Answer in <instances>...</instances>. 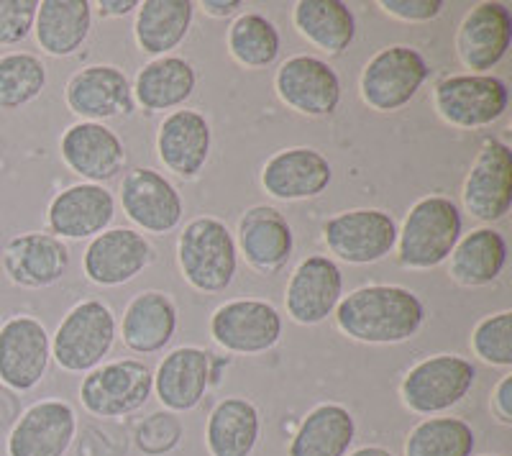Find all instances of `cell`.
<instances>
[{
	"label": "cell",
	"mask_w": 512,
	"mask_h": 456,
	"mask_svg": "<svg viewBox=\"0 0 512 456\" xmlns=\"http://www.w3.org/2000/svg\"><path fill=\"white\" fill-rule=\"evenodd\" d=\"M154 257L152 244L134 228H111L95 236L85 249L82 269L100 287H118L139 277Z\"/></svg>",
	"instance_id": "obj_16"
},
{
	"label": "cell",
	"mask_w": 512,
	"mask_h": 456,
	"mask_svg": "<svg viewBox=\"0 0 512 456\" xmlns=\"http://www.w3.org/2000/svg\"><path fill=\"white\" fill-rule=\"evenodd\" d=\"M510 103L505 80L492 75H451L433 88L438 116L456 129H484L500 121Z\"/></svg>",
	"instance_id": "obj_7"
},
{
	"label": "cell",
	"mask_w": 512,
	"mask_h": 456,
	"mask_svg": "<svg viewBox=\"0 0 512 456\" xmlns=\"http://www.w3.org/2000/svg\"><path fill=\"white\" fill-rule=\"evenodd\" d=\"M134 8H139L136 0H100L98 3V11L103 18L126 16V13H131Z\"/></svg>",
	"instance_id": "obj_45"
},
{
	"label": "cell",
	"mask_w": 512,
	"mask_h": 456,
	"mask_svg": "<svg viewBox=\"0 0 512 456\" xmlns=\"http://www.w3.org/2000/svg\"><path fill=\"white\" fill-rule=\"evenodd\" d=\"M459 239V205L446 195H428L410 208L402 228H397V259L410 269L438 267L451 257Z\"/></svg>",
	"instance_id": "obj_2"
},
{
	"label": "cell",
	"mask_w": 512,
	"mask_h": 456,
	"mask_svg": "<svg viewBox=\"0 0 512 456\" xmlns=\"http://www.w3.org/2000/svg\"><path fill=\"white\" fill-rule=\"evenodd\" d=\"M331 180V162L310 147L282 149L262 167L264 193L277 200L318 198L320 193H326Z\"/></svg>",
	"instance_id": "obj_23"
},
{
	"label": "cell",
	"mask_w": 512,
	"mask_h": 456,
	"mask_svg": "<svg viewBox=\"0 0 512 456\" xmlns=\"http://www.w3.org/2000/svg\"><path fill=\"white\" fill-rule=\"evenodd\" d=\"M336 326L361 344H402L425 321V305L408 287H359L336 305Z\"/></svg>",
	"instance_id": "obj_1"
},
{
	"label": "cell",
	"mask_w": 512,
	"mask_h": 456,
	"mask_svg": "<svg viewBox=\"0 0 512 456\" xmlns=\"http://www.w3.org/2000/svg\"><path fill=\"white\" fill-rule=\"evenodd\" d=\"M116 341V316L103 300H82L62 318L52 339V357L64 372H93Z\"/></svg>",
	"instance_id": "obj_4"
},
{
	"label": "cell",
	"mask_w": 512,
	"mask_h": 456,
	"mask_svg": "<svg viewBox=\"0 0 512 456\" xmlns=\"http://www.w3.org/2000/svg\"><path fill=\"white\" fill-rule=\"evenodd\" d=\"M52 359V339L44 323L31 316H13L0 323V385L29 392L44 380Z\"/></svg>",
	"instance_id": "obj_10"
},
{
	"label": "cell",
	"mask_w": 512,
	"mask_h": 456,
	"mask_svg": "<svg viewBox=\"0 0 512 456\" xmlns=\"http://www.w3.org/2000/svg\"><path fill=\"white\" fill-rule=\"evenodd\" d=\"M157 152L172 175L192 180L210 157V123L198 111H172L159 126Z\"/></svg>",
	"instance_id": "obj_26"
},
{
	"label": "cell",
	"mask_w": 512,
	"mask_h": 456,
	"mask_svg": "<svg viewBox=\"0 0 512 456\" xmlns=\"http://www.w3.org/2000/svg\"><path fill=\"white\" fill-rule=\"evenodd\" d=\"M472 351L492 367H512V313L502 310L487 316L472 331Z\"/></svg>",
	"instance_id": "obj_38"
},
{
	"label": "cell",
	"mask_w": 512,
	"mask_h": 456,
	"mask_svg": "<svg viewBox=\"0 0 512 456\" xmlns=\"http://www.w3.org/2000/svg\"><path fill=\"white\" fill-rule=\"evenodd\" d=\"M154 375L152 369L136 359L103 364L88 372L82 380V408L95 418H121L144 408L152 398Z\"/></svg>",
	"instance_id": "obj_8"
},
{
	"label": "cell",
	"mask_w": 512,
	"mask_h": 456,
	"mask_svg": "<svg viewBox=\"0 0 512 456\" xmlns=\"http://www.w3.org/2000/svg\"><path fill=\"white\" fill-rule=\"evenodd\" d=\"M346 456H392V451L382 449V446H361V449L351 451Z\"/></svg>",
	"instance_id": "obj_46"
},
{
	"label": "cell",
	"mask_w": 512,
	"mask_h": 456,
	"mask_svg": "<svg viewBox=\"0 0 512 456\" xmlns=\"http://www.w3.org/2000/svg\"><path fill=\"white\" fill-rule=\"evenodd\" d=\"M262 418L251 400L226 398L213 408L205 426L210 456H251L259 444Z\"/></svg>",
	"instance_id": "obj_31"
},
{
	"label": "cell",
	"mask_w": 512,
	"mask_h": 456,
	"mask_svg": "<svg viewBox=\"0 0 512 456\" xmlns=\"http://www.w3.org/2000/svg\"><path fill=\"white\" fill-rule=\"evenodd\" d=\"M477 382V369L469 359L456 354H436L410 369L400 385L405 408L418 416H436L451 410L469 395Z\"/></svg>",
	"instance_id": "obj_5"
},
{
	"label": "cell",
	"mask_w": 512,
	"mask_h": 456,
	"mask_svg": "<svg viewBox=\"0 0 512 456\" xmlns=\"http://www.w3.org/2000/svg\"><path fill=\"white\" fill-rule=\"evenodd\" d=\"M512 41L510 8L497 0H484L466 13L456 31V54L472 75L492 70L505 59Z\"/></svg>",
	"instance_id": "obj_15"
},
{
	"label": "cell",
	"mask_w": 512,
	"mask_h": 456,
	"mask_svg": "<svg viewBox=\"0 0 512 456\" xmlns=\"http://www.w3.org/2000/svg\"><path fill=\"white\" fill-rule=\"evenodd\" d=\"M93 11L88 0H41L34 34L39 47L52 57H70L88 41Z\"/></svg>",
	"instance_id": "obj_30"
},
{
	"label": "cell",
	"mask_w": 512,
	"mask_h": 456,
	"mask_svg": "<svg viewBox=\"0 0 512 456\" xmlns=\"http://www.w3.org/2000/svg\"><path fill=\"white\" fill-rule=\"evenodd\" d=\"M177 331V305L167 293L146 290L128 303L123 313V344L136 354H157Z\"/></svg>",
	"instance_id": "obj_27"
},
{
	"label": "cell",
	"mask_w": 512,
	"mask_h": 456,
	"mask_svg": "<svg viewBox=\"0 0 512 456\" xmlns=\"http://www.w3.org/2000/svg\"><path fill=\"white\" fill-rule=\"evenodd\" d=\"M210 336L231 354H264L280 341L282 316L267 300H228L210 316Z\"/></svg>",
	"instance_id": "obj_11"
},
{
	"label": "cell",
	"mask_w": 512,
	"mask_h": 456,
	"mask_svg": "<svg viewBox=\"0 0 512 456\" xmlns=\"http://www.w3.org/2000/svg\"><path fill=\"white\" fill-rule=\"evenodd\" d=\"M47 88V67L36 54H0V111L29 106Z\"/></svg>",
	"instance_id": "obj_37"
},
{
	"label": "cell",
	"mask_w": 512,
	"mask_h": 456,
	"mask_svg": "<svg viewBox=\"0 0 512 456\" xmlns=\"http://www.w3.org/2000/svg\"><path fill=\"white\" fill-rule=\"evenodd\" d=\"M200 8L213 18H226L233 16L239 8H244V3H241V0H203Z\"/></svg>",
	"instance_id": "obj_44"
},
{
	"label": "cell",
	"mask_w": 512,
	"mask_h": 456,
	"mask_svg": "<svg viewBox=\"0 0 512 456\" xmlns=\"http://www.w3.org/2000/svg\"><path fill=\"white\" fill-rule=\"evenodd\" d=\"M77 433V416L67 400H41L26 408L8 433V456H64Z\"/></svg>",
	"instance_id": "obj_14"
},
{
	"label": "cell",
	"mask_w": 512,
	"mask_h": 456,
	"mask_svg": "<svg viewBox=\"0 0 512 456\" xmlns=\"http://www.w3.org/2000/svg\"><path fill=\"white\" fill-rule=\"evenodd\" d=\"M377 6L387 16L408 21V24H425V21L441 16L443 11L441 0H379Z\"/></svg>",
	"instance_id": "obj_41"
},
{
	"label": "cell",
	"mask_w": 512,
	"mask_h": 456,
	"mask_svg": "<svg viewBox=\"0 0 512 456\" xmlns=\"http://www.w3.org/2000/svg\"><path fill=\"white\" fill-rule=\"evenodd\" d=\"M198 75L195 67L182 57H157L136 75L134 100L144 111L164 113L185 106V100L195 93Z\"/></svg>",
	"instance_id": "obj_28"
},
{
	"label": "cell",
	"mask_w": 512,
	"mask_h": 456,
	"mask_svg": "<svg viewBox=\"0 0 512 456\" xmlns=\"http://www.w3.org/2000/svg\"><path fill=\"white\" fill-rule=\"evenodd\" d=\"M190 0H146L136 8L134 36L144 54L167 57L185 41L192 24Z\"/></svg>",
	"instance_id": "obj_34"
},
{
	"label": "cell",
	"mask_w": 512,
	"mask_h": 456,
	"mask_svg": "<svg viewBox=\"0 0 512 456\" xmlns=\"http://www.w3.org/2000/svg\"><path fill=\"white\" fill-rule=\"evenodd\" d=\"M328 252L341 262L372 264L397 246V223L379 208H356L328 218L323 226Z\"/></svg>",
	"instance_id": "obj_9"
},
{
	"label": "cell",
	"mask_w": 512,
	"mask_h": 456,
	"mask_svg": "<svg viewBox=\"0 0 512 456\" xmlns=\"http://www.w3.org/2000/svg\"><path fill=\"white\" fill-rule=\"evenodd\" d=\"M59 152L75 175L93 185L113 180L126 164V149L116 131L95 121H80L64 131Z\"/></svg>",
	"instance_id": "obj_21"
},
{
	"label": "cell",
	"mask_w": 512,
	"mask_h": 456,
	"mask_svg": "<svg viewBox=\"0 0 512 456\" xmlns=\"http://www.w3.org/2000/svg\"><path fill=\"white\" fill-rule=\"evenodd\" d=\"M492 410H495L497 421L512 426V375H505L495 387L492 395Z\"/></svg>",
	"instance_id": "obj_42"
},
{
	"label": "cell",
	"mask_w": 512,
	"mask_h": 456,
	"mask_svg": "<svg viewBox=\"0 0 512 456\" xmlns=\"http://www.w3.org/2000/svg\"><path fill=\"white\" fill-rule=\"evenodd\" d=\"M484 456H497V454H484Z\"/></svg>",
	"instance_id": "obj_47"
},
{
	"label": "cell",
	"mask_w": 512,
	"mask_h": 456,
	"mask_svg": "<svg viewBox=\"0 0 512 456\" xmlns=\"http://www.w3.org/2000/svg\"><path fill=\"white\" fill-rule=\"evenodd\" d=\"M274 90L287 108L300 116H331L341 103V80L328 62L297 54L282 62L274 75Z\"/></svg>",
	"instance_id": "obj_13"
},
{
	"label": "cell",
	"mask_w": 512,
	"mask_h": 456,
	"mask_svg": "<svg viewBox=\"0 0 512 456\" xmlns=\"http://www.w3.org/2000/svg\"><path fill=\"white\" fill-rule=\"evenodd\" d=\"M0 264L8 282L26 290H41L62 280L70 267V249L57 236L29 231L6 241Z\"/></svg>",
	"instance_id": "obj_18"
},
{
	"label": "cell",
	"mask_w": 512,
	"mask_h": 456,
	"mask_svg": "<svg viewBox=\"0 0 512 456\" xmlns=\"http://www.w3.org/2000/svg\"><path fill=\"white\" fill-rule=\"evenodd\" d=\"M477 433L461 418H425L405 439V456H472Z\"/></svg>",
	"instance_id": "obj_36"
},
{
	"label": "cell",
	"mask_w": 512,
	"mask_h": 456,
	"mask_svg": "<svg viewBox=\"0 0 512 456\" xmlns=\"http://www.w3.org/2000/svg\"><path fill=\"white\" fill-rule=\"evenodd\" d=\"M236 239L223 221L213 216L192 218L177 241V262L182 277L200 293H221L239 267Z\"/></svg>",
	"instance_id": "obj_3"
},
{
	"label": "cell",
	"mask_w": 512,
	"mask_h": 456,
	"mask_svg": "<svg viewBox=\"0 0 512 456\" xmlns=\"http://www.w3.org/2000/svg\"><path fill=\"white\" fill-rule=\"evenodd\" d=\"M64 100L75 116L95 123L134 111V93L128 77L113 65H90L75 72L67 82Z\"/></svg>",
	"instance_id": "obj_22"
},
{
	"label": "cell",
	"mask_w": 512,
	"mask_h": 456,
	"mask_svg": "<svg viewBox=\"0 0 512 456\" xmlns=\"http://www.w3.org/2000/svg\"><path fill=\"white\" fill-rule=\"evenodd\" d=\"M280 31L262 13H241L228 29V52L246 70H264L280 57Z\"/></svg>",
	"instance_id": "obj_35"
},
{
	"label": "cell",
	"mask_w": 512,
	"mask_h": 456,
	"mask_svg": "<svg viewBox=\"0 0 512 456\" xmlns=\"http://www.w3.org/2000/svg\"><path fill=\"white\" fill-rule=\"evenodd\" d=\"M344 295V275L333 259L308 257L287 282V316L300 326H318L331 316Z\"/></svg>",
	"instance_id": "obj_19"
},
{
	"label": "cell",
	"mask_w": 512,
	"mask_h": 456,
	"mask_svg": "<svg viewBox=\"0 0 512 456\" xmlns=\"http://www.w3.org/2000/svg\"><path fill=\"white\" fill-rule=\"evenodd\" d=\"M182 439V423L175 413H154L136 431V446L149 456H162L177 449Z\"/></svg>",
	"instance_id": "obj_39"
},
{
	"label": "cell",
	"mask_w": 512,
	"mask_h": 456,
	"mask_svg": "<svg viewBox=\"0 0 512 456\" xmlns=\"http://www.w3.org/2000/svg\"><path fill=\"white\" fill-rule=\"evenodd\" d=\"M121 205L136 226L157 236L180 226L185 213V203L175 185L149 167H136L123 177Z\"/></svg>",
	"instance_id": "obj_17"
},
{
	"label": "cell",
	"mask_w": 512,
	"mask_h": 456,
	"mask_svg": "<svg viewBox=\"0 0 512 456\" xmlns=\"http://www.w3.org/2000/svg\"><path fill=\"white\" fill-rule=\"evenodd\" d=\"M236 234H239L236 249H241L246 264L259 275H274L290 262L295 236L287 218L277 208L269 205L249 208L241 216Z\"/></svg>",
	"instance_id": "obj_24"
},
{
	"label": "cell",
	"mask_w": 512,
	"mask_h": 456,
	"mask_svg": "<svg viewBox=\"0 0 512 456\" xmlns=\"http://www.w3.org/2000/svg\"><path fill=\"white\" fill-rule=\"evenodd\" d=\"M466 213L482 223H495L512 205V152L497 139H484L461 190Z\"/></svg>",
	"instance_id": "obj_12"
},
{
	"label": "cell",
	"mask_w": 512,
	"mask_h": 456,
	"mask_svg": "<svg viewBox=\"0 0 512 456\" xmlns=\"http://www.w3.org/2000/svg\"><path fill=\"white\" fill-rule=\"evenodd\" d=\"M292 24L297 34L328 57L344 54L356 36L354 13L341 0H297Z\"/></svg>",
	"instance_id": "obj_29"
},
{
	"label": "cell",
	"mask_w": 512,
	"mask_h": 456,
	"mask_svg": "<svg viewBox=\"0 0 512 456\" xmlns=\"http://www.w3.org/2000/svg\"><path fill=\"white\" fill-rule=\"evenodd\" d=\"M428 80V62L413 47H387L369 59L359 77L361 100L377 113H395L418 95Z\"/></svg>",
	"instance_id": "obj_6"
},
{
	"label": "cell",
	"mask_w": 512,
	"mask_h": 456,
	"mask_svg": "<svg viewBox=\"0 0 512 456\" xmlns=\"http://www.w3.org/2000/svg\"><path fill=\"white\" fill-rule=\"evenodd\" d=\"M356 436L349 408L338 403L315 405L290 441V456H346Z\"/></svg>",
	"instance_id": "obj_32"
},
{
	"label": "cell",
	"mask_w": 512,
	"mask_h": 456,
	"mask_svg": "<svg viewBox=\"0 0 512 456\" xmlns=\"http://www.w3.org/2000/svg\"><path fill=\"white\" fill-rule=\"evenodd\" d=\"M448 275L461 287L492 285L507 264L505 236L495 228H474L451 252Z\"/></svg>",
	"instance_id": "obj_33"
},
{
	"label": "cell",
	"mask_w": 512,
	"mask_h": 456,
	"mask_svg": "<svg viewBox=\"0 0 512 456\" xmlns=\"http://www.w3.org/2000/svg\"><path fill=\"white\" fill-rule=\"evenodd\" d=\"M210 359L200 346H180L159 362L154 375V392L169 413L198 408L210 387Z\"/></svg>",
	"instance_id": "obj_25"
},
{
	"label": "cell",
	"mask_w": 512,
	"mask_h": 456,
	"mask_svg": "<svg viewBox=\"0 0 512 456\" xmlns=\"http://www.w3.org/2000/svg\"><path fill=\"white\" fill-rule=\"evenodd\" d=\"M18 416H21V408H18L16 392L8 390L6 385H0V431L8 426L13 428V423L18 421Z\"/></svg>",
	"instance_id": "obj_43"
},
{
	"label": "cell",
	"mask_w": 512,
	"mask_h": 456,
	"mask_svg": "<svg viewBox=\"0 0 512 456\" xmlns=\"http://www.w3.org/2000/svg\"><path fill=\"white\" fill-rule=\"evenodd\" d=\"M39 0H0V47H16L34 31Z\"/></svg>",
	"instance_id": "obj_40"
},
{
	"label": "cell",
	"mask_w": 512,
	"mask_h": 456,
	"mask_svg": "<svg viewBox=\"0 0 512 456\" xmlns=\"http://www.w3.org/2000/svg\"><path fill=\"white\" fill-rule=\"evenodd\" d=\"M116 216V200L103 185L80 182L54 195L47 211V223L57 239H95L108 231Z\"/></svg>",
	"instance_id": "obj_20"
}]
</instances>
